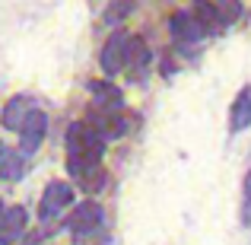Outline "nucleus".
<instances>
[{"label":"nucleus","mask_w":251,"mask_h":245,"mask_svg":"<svg viewBox=\"0 0 251 245\" xmlns=\"http://www.w3.org/2000/svg\"><path fill=\"white\" fill-rule=\"evenodd\" d=\"M229 121H232V131H245L251 124V89H242L235 96L232 109H229Z\"/></svg>","instance_id":"6e6552de"},{"label":"nucleus","mask_w":251,"mask_h":245,"mask_svg":"<svg viewBox=\"0 0 251 245\" xmlns=\"http://www.w3.org/2000/svg\"><path fill=\"white\" fill-rule=\"evenodd\" d=\"M89 89H92V96H96V102L102 105V111H118V109H121V89H115L111 83L92 80Z\"/></svg>","instance_id":"1a4fd4ad"},{"label":"nucleus","mask_w":251,"mask_h":245,"mask_svg":"<svg viewBox=\"0 0 251 245\" xmlns=\"http://www.w3.org/2000/svg\"><path fill=\"white\" fill-rule=\"evenodd\" d=\"M99 226H102V207H99L96 201L76 204V210L70 214V233L86 236V233H92V229H99Z\"/></svg>","instance_id":"20e7f679"},{"label":"nucleus","mask_w":251,"mask_h":245,"mask_svg":"<svg viewBox=\"0 0 251 245\" xmlns=\"http://www.w3.org/2000/svg\"><path fill=\"white\" fill-rule=\"evenodd\" d=\"M169 26H172L175 42H181V45H194V42H201V38L207 35V32H203V26L197 23L194 13H172Z\"/></svg>","instance_id":"39448f33"},{"label":"nucleus","mask_w":251,"mask_h":245,"mask_svg":"<svg viewBox=\"0 0 251 245\" xmlns=\"http://www.w3.org/2000/svg\"><path fill=\"white\" fill-rule=\"evenodd\" d=\"M25 223H29V214H25V207H10L3 210V220H0V245H10L16 242L19 236L25 233Z\"/></svg>","instance_id":"0eeeda50"},{"label":"nucleus","mask_w":251,"mask_h":245,"mask_svg":"<svg viewBox=\"0 0 251 245\" xmlns=\"http://www.w3.org/2000/svg\"><path fill=\"white\" fill-rule=\"evenodd\" d=\"M127 45H130V35H127V32H115V35L105 42L102 54H99V64H102V70L108 77H115L118 70L127 67Z\"/></svg>","instance_id":"f03ea898"},{"label":"nucleus","mask_w":251,"mask_h":245,"mask_svg":"<svg viewBox=\"0 0 251 245\" xmlns=\"http://www.w3.org/2000/svg\"><path fill=\"white\" fill-rule=\"evenodd\" d=\"M194 16H197V23L203 26V32H216L223 26L213 0H194Z\"/></svg>","instance_id":"9b49d317"},{"label":"nucleus","mask_w":251,"mask_h":245,"mask_svg":"<svg viewBox=\"0 0 251 245\" xmlns=\"http://www.w3.org/2000/svg\"><path fill=\"white\" fill-rule=\"evenodd\" d=\"M0 220H3V207H0Z\"/></svg>","instance_id":"f3484780"},{"label":"nucleus","mask_w":251,"mask_h":245,"mask_svg":"<svg viewBox=\"0 0 251 245\" xmlns=\"http://www.w3.org/2000/svg\"><path fill=\"white\" fill-rule=\"evenodd\" d=\"M19 175H23V153H13V150L0 147V178L16 182Z\"/></svg>","instance_id":"f8f14e48"},{"label":"nucleus","mask_w":251,"mask_h":245,"mask_svg":"<svg viewBox=\"0 0 251 245\" xmlns=\"http://www.w3.org/2000/svg\"><path fill=\"white\" fill-rule=\"evenodd\" d=\"M216 13H220L223 26H229V23H235V19L242 16V3L239 0H216Z\"/></svg>","instance_id":"4468645a"},{"label":"nucleus","mask_w":251,"mask_h":245,"mask_svg":"<svg viewBox=\"0 0 251 245\" xmlns=\"http://www.w3.org/2000/svg\"><path fill=\"white\" fill-rule=\"evenodd\" d=\"M130 10H134V3H130V0H115V3H111L108 10H105V23H111V26L121 23V19L127 16Z\"/></svg>","instance_id":"2eb2a0df"},{"label":"nucleus","mask_w":251,"mask_h":245,"mask_svg":"<svg viewBox=\"0 0 251 245\" xmlns=\"http://www.w3.org/2000/svg\"><path fill=\"white\" fill-rule=\"evenodd\" d=\"M67 153L70 156H89V160L102 163L105 156V137L99 128H92L89 121H74L67 128Z\"/></svg>","instance_id":"f257e3e1"},{"label":"nucleus","mask_w":251,"mask_h":245,"mask_svg":"<svg viewBox=\"0 0 251 245\" xmlns=\"http://www.w3.org/2000/svg\"><path fill=\"white\" fill-rule=\"evenodd\" d=\"M25 115H29V102H25V96H13L10 102H6V109H3V128L19 131L23 121H25Z\"/></svg>","instance_id":"9d476101"},{"label":"nucleus","mask_w":251,"mask_h":245,"mask_svg":"<svg viewBox=\"0 0 251 245\" xmlns=\"http://www.w3.org/2000/svg\"><path fill=\"white\" fill-rule=\"evenodd\" d=\"M70 201H74V188H70L67 182H51L42 194V210H38V214H42V220H51V217L61 207H67Z\"/></svg>","instance_id":"423d86ee"},{"label":"nucleus","mask_w":251,"mask_h":245,"mask_svg":"<svg viewBox=\"0 0 251 245\" xmlns=\"http://www.w3.org/2000/svg\"><path fill=\"white\" fill-rule=\"evenodd\" d=\"M147 61H150V48H147V42L143 38H130V45H127V67H147Z\"/></svg>","instance_id":"ddd939ff"},{"label":"nucleus","mask_w":251,"mask_h":245,"mask_svg":"<svg viewBox=\"0 0 251 245\" xmlns=\"http://www.w3.org/2000/svg\"><path fill=\"white\" fill-rule=\"evenodd\" d=\"M245 197H248V201H251V175L245 178Z\"/></svg>","instance_id":"dca6fc26"},{"label":"nucleus","mask_w":251,"mask_h":245,"mask_svg":"<svg viewBox=\"0 0 251 245\" xmlns=\"http://www.w3.org/2000/svg\"><path fill=\"white\" fill-rule=\"evenodd\" d=\"M45 131H48V118H45V111L29 109L23 128H19V147H23V153H35V150L42 147Z\"/></svg>","instance_id":"7ed1b4c3"}]
</instances>
